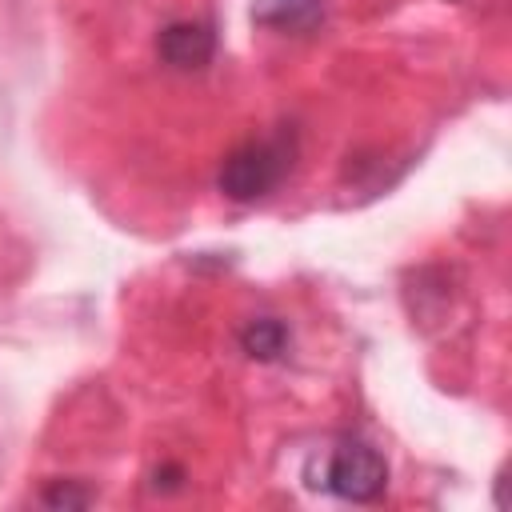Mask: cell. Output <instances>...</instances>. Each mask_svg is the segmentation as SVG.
Segmentation results:
<instances>
[{
    "label": "cell",
    "instance_id": "obj_4",
    "mask_svg": "<svg viewBox=\"0 0 512 512\" xmlns=\"http://www.w3.org/2000/svg\"><path fill=\"white\" fill-rule=\"evenodd\" d=\"M324 20V0H252V24L272 32H312Z\"/></svg>",
    "mask_w": 512,
    "mask_h": 512
},
{
    "label": "cell",
    "instance_id": "obj_3",
    "mask_svg": "<svg viewBox=\"0 0 512 512\" xmlns=\"http://www.w3.org/2000/svg\"><path fill=\"white\" fill-rule=\"evenodd\" d=\"M156 56L176 72H200L216 56V28L208 20H168L156 32Z\"/></svg>",
    "mask_w": 512,
    "mask_h": 512
},
{
    "label": "cell",
    "instance_id": "obj_2",
    "mask_svg": "<svg viewBox=\"0 0 512 512\" xmlns=\"http://www.w3.org/2000/svg\"><path fill=\"white\" fill-rule=\"evenodd\" d=\"M308 484L352 504H372L388 488V460L364 436H336L324 456L308 464Z\"/></svg>",
    "mask_w": 512,
    "mask_h": 512
},
{
    "label": "cell",
    "instance_id": "obj_6",
    "mask_svg": "<svg viewBox=\"0 0 512 512\" xmlns=\"http://www.w3.org/2000/svg\"><path fill=\"white\" fill-rule=\"evenodd\" d=\"M88 500H92V492L72 488V484H64V480H56V484L44 492V504H52V508H80V504H88Z\"/></svg>",
    "mask_w": 512,
    "mask_h": 512
},
{
    "label": "cell",
    "instance_id": "obj_1",
    "mask_svg": "<svg viewBox=\"0 0 512 512\" xmlns=\"http://www.w3.org/2000/svg\"><path fill=\"white\" fill-rule=\"evenodd\" d=\"M292 164H296V136L280 128L272 136L236 144L216 172V188L236 204H256L288 180Z\"/></svg>",
    "mask_w": 512,
    "mask_h": 512
},
{
    "label": "cell",
    "instance_id": "obj_5",
    "mask_svg": "<svg viewBox=\"0 0 512 512\" xmlns=\"http://www.w3.org/2000/svg\"><path fill=\"white\" fill-rule=\"evenodd\" d=\"M288 344H292V332H288V324L276 320V316H252V320L240 328V348H244V356L256 360V364L280 360V356L288 352Z\"/></svg>",
    "mask_w": 512,
    "mask_h": 512
}]
</instances>
